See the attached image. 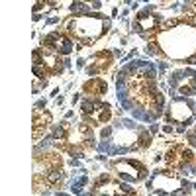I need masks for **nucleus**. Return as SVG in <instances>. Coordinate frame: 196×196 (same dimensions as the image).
I'll return each instance as SVG.
<instances>
[{"label":"nucleus","instance_id":"obj_1","mask_svg":"<svg viewBox=\"0 0 196 196\" xmlns=\"http://www.w3.org/2000/svg\"><path fill=\"white\" fill-rule=\"evenodd\" d=\"M73 41L69 39V38H65V35H59L57 38V43H55V51L57 53H61V55H69V53L73 51Z\"/></svg>","mask_w":196,"mask_h":196},{"label":"nucleus","instance_id":"obj_2","mask_svg":"<svg viewBox=\"0 0 196 196\" xmlns=\"http://www.w3.org/2000/svg\"><path fill=\"white\" fill-rule=\"evenodd\" d=\"M131 167H134V169H139V165H137L135 161H131ZM118 177L122 178V181H128V182H137V181H139V177H137V174H131V173H128V171H124V169H118Z\"/></svg>","mask_w":196,"mask_h":196},{"label":"nucleus","instance_id":"obj_3","mask_svg":"<svg viewBox=\"0 0 196 196\" xmlns=\"http://www.w3.org/2000/svg\"><path fill=\"white\" fill-rule=\"evenodd\" d=\"M131 116H134L135 120H139V122H147V124L155 122V120H153V116H151L149 112H145L143 108H137V106H135L134 110H131Z\"/></svg>","mask_w":196,"mask_h":196},{"label":"nucleus","instance_id":"obj_4","mask_svg":"<svg viewBox=\"0 0 196 196\" xmlns=\"http://www.w3.org/2000/svg\"><path fill=\"white\" fill-rule=\"evenodd\" d=\"M71 12L75 16H86V14H90V8H88L84 2H78V0H77V2L71 4Z\"/></svg>","mask_w":196,"mask_h":196},{"label":"nucleus","instance_id":"obj_5","mask_svg":"<svg viewBox=\"0 0 196 196\" xmlns=\"http://www.w3.org/2000/svg\"><path fill=\"white\" fill-rule=\"evenodd\" d=\"M116 126H118V128H126V130H139L137 122H135V120H130V118H120V120H116Z\"/></svg>","mask_w":196,"mask_h":196},{"label":"nucleus","instance_id":"obj_6","mask_svg":"<svg viewBox=\"0 0 196 196\" xmlns=\"http://www.w3.org/2000/svg\"><path fill=\"white\" fill-rule=\"evenodd\" d=\"M63 177H65V174H63L61 173V169H59V171H57V169H55V171H49V173H47L45 174V178H47V182H61L63 181Z\"/></svg>","mask_w":196,"mask_h":196},{"label":"nucleus","instance_id":"obj_7","mask_svg":"<svg viewBox=\"0 0 196 196\" xmlns=\"http://www.w3.org/2000/svg\"><path fill=\"white\" fill-rule=\"evenodd\" d=\"M112 147H114V145H112V141H110L108 137H106V139L102 141V143H98V151H100V153H106V155H110Z\"/></svg>","mask_w":196,"mask_h":196},{"label":"nucleus","instance_id":"obj_8","mask_svg":"<svg viewBox=\"0 0 196 196\" xmlns=\"http://www.w3.org/2000/svg\"><path fill=\"white\" fill-rule=\"evenodd\" d=\"M81 112L82 114H92L94 112V102H90V100H82V104H81Z\"/></svg>","mask_w":196,"mask_h":196},{"label":"nucleus","instance_id":"obj_9","mask_svg":"<svg viewBox=\"0 0 196 196\" xmlns=\"http://www.w3.org/2000/svg\"><path fill=\"white\" fill-rule=\"evenodd\" d=\"M120 104H122V110H134L135 108V102H134V100H130V98L120 100Z\"/></svg>","mask_w":196,"mask_h":196},{"label":"nucleus","instance_id":"obj_10","mask_svg":"<svg viewBox=\"0 0 196 196\" xmlns=\"http://www.w3.org/2000/svg\"><path fill=\"white\" fill-rule=\"evenodd\" d=\"M149 135H151L149 131H139V141H141V147H147V145H149V139H151Z\"/></svg>","mask_w":196,"mask_h":196},{"label":"nucleus","instance_id":"obj_11","mask_svg":"<svg viewBox=\"0 0 196 196\" xmlns=\"http://www.w3.org/2000/svg\"><path fill=\"white\" fill-rule=\"evenodd\" d=\"M34 75L38 77V78H43L45 77V67L41 65V63H39V65H34Z\"/></svg>","mask_w":196,"mask_h":196},{"label":"nucleus","instance_id":"obj_12","mask_svg":"<svg viewBox=\"0 0 196 196\" xmlns=\"http://www.w3.org/2000/svg\"><path fill=\"white\" fill-rule=\"evenodd\" d=\"M82 186H84V184H81L78 181H73V184H71V192H73V194H81V192H82Z\"/></svg>","mask_w":196,"mask_h":196},{"label":"nucleus","instance_id":"obj_13","mask_svg":"<svg viewBox=\"0 0 196 196\" xmlns=\"http://www.w3.org/2000/svg\"><path fill=\"white\" fill-rule=\"evenodd\" d=\"M155 106L165 108V96H163V92H155Z\"/></svg>","mask_w":196,"mask_h":196},{"label":"nucleus","instance_id":"obj_14","mask_svg":"<svg viewBox=\"0 0 196 196\" xmlns=\"http://www.w3.org/2000/svg\"><path fill=\"white\" fill-rule=\"evenodd\" d=\"M181 159H182L184 163H188L190 159H192V151H190V149H182L181 151Z\"/></svg>","mask_w":196,"mask_h":196},{"label":"nucleus","instance_id":"obj_15","mask_svg":"<svg viewBox=\"0 0 196 196\" xmlns=\"http://www.w3.org/2000/svg\"><path fill=\"white\" fill-rule=\"evenodd\" d=\"M149 55H157L159 53V47H157V43H147V49H145Z\"/></svg>","mask_w":196,"mask_h":196},{"label":"nucleus","instance_id":"obj_16","mask_svg":"<svg viewBox=\"0 0 196 196\" xmlns=\"http://www.w3.org/2000/svg\"><path fill=\"white\" fill-rule=\"evenodd\" d=\"M100 135H102L104 139H106V137H110V135H112V128H110V126H106V128H102V131H100Z\"/></svg>","mask_w":196,"mask_h":196},{"label":"nucleus","instance_id":"obj_17","mask_svg":"<svg viewBox=\"0 0 196 196\" xmlns=\"http://www.w3.org/2000/svg\"><path fill=\"white\" fill-rule=\"evenodd\" d=\"M120 188H122V192H128V194H134V188H131L130 184H126V182H122V184H120Z\"/></svg>","mask_w":196,"mask_h":196},{"label":"nucleus","instance_id":"obj_18","mask_svg":"<svg viewBox=\"0 0 196 196\" xmlns=\"http://www.w3.org/2000/svg\"><path fill=\"white\" fill-rule=\"evenodd\" d=\"M184 63H188V65H196V53H194V55H190V57H186Z\"/></svg>","mask_w":196,"mask_h":196},{"label":"nucleus","instance_id":"obj_19","mask_svg":"<svg viewBox=\"0 0 196 196\" xmlns=\"http://www.w3.org/2000/svg\"><path fill=\"white\" fill-rule=\"evenodd\" d=\"M157 130H159V126L155 124V122H151V126H149V134L153 135V134H157Z\"/></svg>","mask_w":196,"mask_h":196},{"label":"nucleus","instance_id":"obj_20","mask_svg":"<svg viewBox=\"0 0 196 196\" xmlns=\"http://www.w3.org/2000/svg\"><path fill=\"white\" fill-rule=\"evenodd\" d=\"M177 24H178L177 20H167V22H165V28H174Z\"/></svg>","mask_w":196,"mask_h":196},{"label":"nucleus","instance_id":"obj_21","mask_svg":"<svg viewBox=\"0 0 196 196\" xmlns=\"http://www.w3.org/2000/svg\"><path fill=\"white\" fill-rule=\"evenodd\" d=\"M188 141H190V145H192V147H196V134H190L188 135Z\"/></svg>","mask_w":196,"mask_h":196},{"label":"nucleus","instance_id":"obj_22","mask_svg":"<svg viewBox=\"0 0 196 196\" xmlns=\"http://www.w3.org/2000/svg\"><path fill=\"white\" fill-rule=\"evenodd\" d=\"M167 67H169V65H167L165 61H159V69H161V71H167Z\"/></svg>","mask_w":196,"mask_h":196},{"label":"nucleus","instance_id":"obj_23","mask_svg":"<svg viewBox=\"0 0 196 196\" xmlns=\"http://www.w3.org/2000/svg\"><path fill=\"white\" fill-rule=\"evenodd\" d=\"M35 108H45V100H38V102H35Z\"/></svg>","mask_w":196,"mask_h":196},{"label":"nucleus","instance_id":"obj_24","mask_svg":"<svg viewBox=\"0 0 196 196\" xmlns=\"http://www.w3.org/2000/svg\"><path fill=\"white\" fill-rule=\"evenodd\" d=\"M163 131H165V134H171V131H173V128H171V126H163Z\"/></svg>","mask_w":196,"mask_h":196},{"label":"nucleus","instance_id":"obj_25","mask_svg":"<svg viewBox=\"0 0 196 196\" xmlns=\"http://www.w3.org/2000/svg\"><path fill=\"white\" fill-rule=\"evenodd\" d=\"M184 130H186V126H184V124H181V126L177 128V131H178V134H184Z\"/></svg>","mask_w":196,"mask_h":196},{"label":"nucleus","instance_id":"obj_26","mask_svg":"<svg viewBox=\"0 0 196 196\" xmlns=\"http://www.w3.org/2000/svg\"><path fill=\"white\" fill-rule=\"evenodd\" d=\"M77 67L82 69V67H84V59H78V61H77Z\"/></svg>","mask_w":196,"mask_h":196},{"label":"nucleus","instance_id":"obj_27","mask_svg":"<svg viewBox=\"0 0 196 196\" xmlns=\"http://www.w3.org/2000/svg\"><path fill=\"white\" fill-rule=\"evenodd\" d=\"M57 22H59V18H49L47 20V24H57Z\"/></svg>","mask_w":196,"mask_h":196},{"label":"nucleus","instance_id":"obj_28","mask_svg":"<svg viewBox=\"0 0 196 196\" xmlns=\"http://www.w3.org/2000/svg\"><path fill=\"white\" fill-rule=\"evenodd\" d=\"M92 8H100V0H92Z\"/></svg>","mask_w":196,"mask_h":196}]
</instances>
